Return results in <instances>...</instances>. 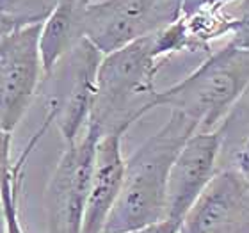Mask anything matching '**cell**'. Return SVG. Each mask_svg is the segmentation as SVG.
<instances>
[{"mask_svg":"<svg viewBox=\"0 0 249 233\" xmlns=\"http://www.w3.org/2000/svg\"><path fill=\"white\" fill-rule=\"evenodd\" d=\"M197 132L196 121L171 110V116L126 159L120 197L104 233H124L164 221L167 178L177 155Z\"/></svg>","mask_w":249,"mask_h":233,"instance_id":"cell-1","label":"cell"},{"mask_svg":"<svg viewBox=\"0 0 249 233\" xmlns=\"http://www.w3.org/2000/svg\"><path fill=\"white\" fill-rule=\"evenodd\" d=\"M162 62L153 55L151 36L130 43L102 57L89 125L100 135L120 134L153 110Z\"/></svg>","mask_w":249,"mask_h":233,"instance_id":"cell-2","label":"cell"},{"mask_svg":"<svg viewBox=\"0 0 249 233\" xmlns=\"http://www.w3.org/2000/svg\"><path fill=\"white\" fill-rule=\"evenodd\" d=\"M249 91V50L226 43L210 52L180 82L159 91L153 109L169 107L196 121L197 132H213Z\"/></svg>","mask_w":249,"mask_h":233,"instance_id":"cell-3","label":"cell"},{"mask_svg":"<svg viewBox=\"0 0 249 233\" xmlns=\"http://www.w3.org/2000/svg\"><path fill=\"white\" fill-rule=\"evenodd\" d=\"M104 54L84 39L43 78V121L55 126L64 144L86 132L96 91V73Z\"/></svg>","mask_w":249,"mask_h":233,"instance_id":"cell-4","label":"cell"},{"mask_svg":"<svg viewBox=\"0 0 249 233\" xmlns=\"http://www.w3.org/2000/svg\"><path fill=\"white\" fill-rule=\"evenodd\" d=\"M182 16V0H98L86 5V39L100 52L153 36Z\"/></svg>","mask_w":249,"mask_h":233,"instance_id":"cell-5","label":"cell"},{"mask_svg":"<svg viewBox=\"0 0 249 233\" xmlns=\"http://www.w3.org/2000/svg\"><path fill=\"white\" fill-rule=\"evenodd\" d=\"M100 137L98 130L88 125L86 132L75 143L64 144L45 194L47 233H82L94 153Z\"/></svg>","mask_w":249,"mask_h":233,"instance_id":"cell-6","label":"cell"},{"mask_svg":"<svg viewBox=\"0 0 249 233\" xmlns=\"http://www.w3.org/2000/svg\"><path fill=\"white\" fill-rule=\"evenodd\" d=\"M39 29L20 27L0 39V126L11 134L37 98L45 78Z\"/></svg>","mask_w":249,"mask_h":233,"instance_id":"cell-7","label":"cell"},{"mask_svg":"<svg viewBox=\"0 0 249 233\" xmlns=\"http://www.w3.org/2000/svg\"><path fill=\"white\" fill-rule=\"evenodd\" d=\"M223 126L213 132H196L177 155L167 178L166 233H178L183 219L219 171L223 150Z\"/></svg>","mask_w":249,"mask_h":233,"instance_id":"cell-8","label":"cell"},{"mask_svg":"<svg viewBox=\"0 0 249 233\" xmlns=\"http://www.w3.org/2000/svg\"><path fill=\"white\" fill-rule=\"evenodd\" d=\"M178 233H249V180L221 167L192 205Z\"/></svg>","mask_w":249,"mask_h":233,"instance_id":"cell-9","label":"cell"},{"mask_svg":"<svg viewBox=\"0 0 249 233\" xmlns=\"http://www.w3.org/2000/svg\"><path fill=\"white\" fill-rule=\"evenodd\" d=\"M123 135L100 137L94 153L82 233H104L105 223L120 197L126 159L123 157Z\"/></svg>","mask_w":249,"mask_h":233,"instance_id":"cell-10","label":"cell"},{"mask_svg":"<svg viewBox=\"0 0 249 233\" xmlns=\"http://www.w3.org/2000/svg\"><path fill=\"white\" fill-rule=\"evenodd\" d=\"M86 2L61 0L39 29V54L45 75L86 39Z\"/></svg>","mask_w":249,"mask_h":233,"instance_id":"cell-11","label":"cell"},{"mask_svg":"<svg viewBox=\"0 0 249 233\" xmlns=\"http://www.w3.org/2000/svg\"><path fill=\"white\" fill-rule=\"evenodd\" d=\"M47 123H41L37 130L32 134L27 146L23 148L18 159L13 161L9 171L5 175L2 187H0V214H2V221H4L5 233H27L21 223V214H20V196H21V185H23V171L29 162V157L32 151L36 150L39 141L45 137L48 132Z\"/></svg>","mask_w":249,"mask_h":233,"instance_id":"cell-12","label":"cell"},{"mask_svg":"<svg viewBox=\"0 0 249 233\" xmlns=\"http://www.w3.org/2000/svg\"><path fill=\"white\" fill-rule=\"evenodd\" d=\"M182 18L185 21V27L197 48L208 54L210 45L215 39L231 36L235 31V13L230 4H203L194 9L182 13Z\"/></svg>","mask_w":249,"mask_h":233,"instance_id":"cell-13","label":"cell"},{"mask_svg":"<svg viewBox=\"0 0 249 233\" xmlns=\"http://www.w3.org/2000/svg\"><path fill=\"white\" fill-rule=\"evenodd\" d=\"M151 50L160 62L182 52H201L187 31L182 16L151 36Z\"/></svg>","mask_w":249,"mask_h":233,"instance_id":"cell-14","label":"cell"},{"mask_svg":"<svg viewBox=\"0 0 249 233\" xmlns=\"http://www.w3.org/2000/svg\"><path fill=\"white\" fill-rule=\"evenodd\" d=\"M61 0H0V15H4L18 29L41 25Z\"/></svg>","mask_w":249,"mask_h":233,"instance_id":"cell-15","label":"cell"},{"mask_svg":"<svg viewBox=\"0 0 249 233\" xmlns=\"http://www.w3.org/2000/svg\"><path fill=\"white\" fill-rule=\"evenodd\" d=\"M231 7L237 23L228 43L242 50H249V0H235L231 2Z\"/></svg>","mask_w":249,"mask_h":233,"instance_id":"cell-16","label":"cell"},{"mask_svg":"<svg viewBox=\"0 0 249 233\" xmlns=\"http://www.w3.org/2000/svg\"><path fill=\"white\" fill-rule=\"evenodd\" d=\"M223 167H230L244 176L246 180H249V126L244 130V134L240 135V139L237 141L235 148L231 150L230 162L224 164Z\"/></svg>","mask_w":249,"mask_h":233,"instance_id":"cell-17","label":"cell"},{"mask_svg":"<svg viewBox=\"0 0 249 233\" xmlns=\"http://www.w3.org/2000/svg\"><path fill=\"white\" fill-rule=\"evenodd\" d=\"M11 146H13V134L0 126V187H2V181L9 171L11 164H13Z\"/></svg>","mask_w":249,"mask_h":233,"instance_id":"cell-18","label":"cell"},{"mask_svg":"<svg viewBox=\"0 0 249 233\" xmlns=\"http://www.w3.org/2000/svg\"><path fill=\"white\" fill-rule=\"evenodd\" d=\"M230 2H235V0H182V13H187L203 4H230Z\"/></svg>","mask_w":249,"mask_h":233,"instance_id":"cell-19","label":"cell"},{"mask_svg":"<svg viewBox=\"0 0 249 233\" xmlns=\"http://www.w3.org/2000/svg\"><path fill=\"white\" fill-rule=\"evenodd\" d=\"M15 29H18V27L11 20H7L4 15H0V39H2L5 34H9L11 31H15Z\"/></svg>","mask_w":249,"mask_h":233,"instance_id":"cell-20","label":"cell"},{"mask_svg":"<svg viewBox=\"0 0 249 233\" xmlns=\"http://www.w3.org/2000/svg\"><path fill=\"white\" fill-rule=\"evenodd\" d=\"M124 233H166L162 223L153 224V226H148V228H141V230H132V232H124Z\"/></svg>","mask_w":249,"mask_h":233,"instance_id":"cell-21","label":"cell"},{"mask_svg":"<svg viewBox=\"0 0 249 233\" xmlns=\"http://www.w3.org/2000/svg\"><path fill=\"white\" fill-rule=\"evenodd\" d=\"M0 233H5V228H4V221H2V214H0Z\"/></svg>","mask_w":249,"mask_h":233,"instance_id":"cell-22","label":"cell"},{"mask_svg":"<svg viewBox=\"0 0 249 233\" xmlns=\"http://www.w3.org/2000/svg\"><path fill=\"white\" fill-rule=\"evenodd\" d=\"M86 4H93V2H98V0H84Z\"/></svg>","mask_w":249,"mask_h":233,"instance_id":"cell-23","label":"cell"}]
</instances>
